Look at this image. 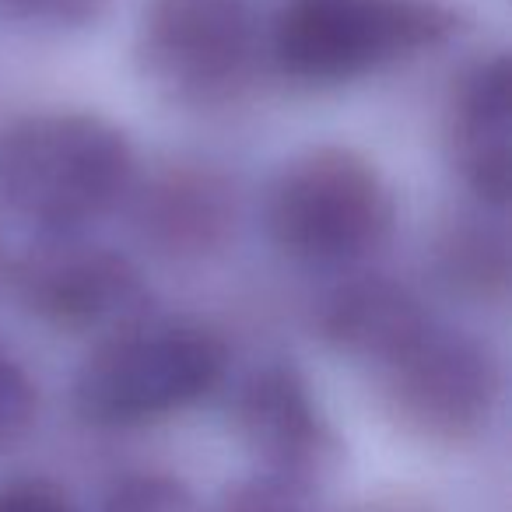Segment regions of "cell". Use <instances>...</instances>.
Returning a JSON list of instances; mask_svg holds the SVG:
<instances>
[{"mask_svg": "<svg viewBox=\"0 0 512 512\" xmlns=\"http://www.w3.org/2000/svg\"><path fill=\"white\" fill-rule=\"evenodd\" d=\"M127 134L92 113H36L0 134V204L46 235H74L134 186Z\"/></svg>", "mask_w": 512, "mask_h": 512, "instance_id": "1", "label": "cell"}, {"mask_svg": "<svg viewBox=\"0 0 512 512\" xmlns=\"http://www.w3.org/2000/svg\"><path fill=\"white\" fill-rule=\"evenodd\" d=\"M228 369L218 334L197 323L137 320L109 334L74 379V411L99 428H134L211 397Z\"/></svg>", "mask_w": 512, "mask_h": 512, "instance_id": "2", "label": "cell"}, {"mask_svg": "<svg viewBox=\"0 0 512 512\" xmlns=\"http://www.w3.org/2000/svg\"><path fill=\"white\" fill-rule=\"evenodd\" d=\"M460 15L439 0H288L271 29L281 74L341 85L449 43Z\"/></svg>", "mask_w": 512, "mask_h": 512, "instance_id": "3", "label": "cell"}, {"mask_svg": "<svg viewBox=\"0 0 512 512\" xmlns=\"http://www.w3.org/2000/svg\"><path fill=\"white\" fill-rule=\"evenodd\" d=\"M397 204L383 172L351 148H313L278 176L267 200L274 246L309 267H348L393 232Z\"/></svg>", "mask_w": 512, "mask_h": 512, "instance_id": "4", "label": "cell"}, {"mask_svg": "<svg viewBox=\"0 0 512 512\" xmlns=\"http://www.w3.org/2000/svg\"><path fill=\"white\" fill-rule=\"evenodd\" d=\"M372 376L404 432L446 446L474 439L498 397V369L488 348L439 320L379 362Z\"/></svg>", "mask_w": 512, "mask_h": 512, "instance_id": "5", "label": "cell"}, {"mask_svg": "<svg viewBox=\"0 0 512 512\" xmlns=\"http://www.w3.org/2000/svg\"><path fill=\"white\" fill-rule=\"evenodd\" d=\"M260 29L249 0H148L141 15L144 74L183 102L228 99L253 71Z\"/></svg>", "mask_w": 512, "mask_h": 512, "instance_id": "6", "label": "cell"}, {"mask_svg": "<svg viewBox=\"0 0 512 512\" xmlns=\"http://www.w3.org/2000/svg\"><path fill=\"white\" fill-rule=\"evenodd\" d=\"M18 302L46 327L67 334H116L148 320L151 292L141 271L109 246L50 235L11 267Z\"/></svg>", "mask_w": 512, "mask_h": 512, "instance_id": "7", "label": "cell"}, {"mask_svg": "<svg viewBox=\"0 0 512 512\" xmlns=\"http://www.w3.org/2000/svg\"><path fill=\"white\" fill-rule=\"evenodd\" d=\"M235 428L264 477L306 491L337 463V439L306 376L288 362L256 369L235 397Z\"/></svg>", "mask_w": 512, "mask_h": 512, "instance_id": "8", "label": "cell"}, {"mask_svg": "<svg viewBox=\"0 0 512 512\" xmlns=\"http://www.w3.org/2000/svg\"><path fill=\"white\" fill-rule=\"evenodd\" d=\"M512 71L509 57L498 53L481 60L460 78L449 116V144L460 179L481 204L505 207L512 162Z\"/></svg>", "mask_w": 512, "mask_h": 512, "instance_id": "9", "label": "cell"}, {"mask_svg": "<svg viewBox=\"0 0 512 512\" xmlns=\"http://www.w3.org/2000/svg\"><path fill=\"white\" fill-rule=\"evenodd\" d=\"M435 316L411 288L390 278L341 285L320 309V334L337 355L376 369L421 334Z\"/></svg>", "mask_w": 512, "mask_h": 512, "instance_id": "10", "label": "cell"}, {"mask_svg": "<svg viewBox=\"0 0 512 512\" xmlns=\"http://www.w3.org/2000/svg\"><path fill=\"white\" fill-rule=\"evenodd\" d=\"M232 190L214 172L169 169L137 197L141 235L165 256H204L228 239Z\"/></svg>", "mask_w": 512, "mask_h": 512, "instance_id": "11", "label": "cell"}, {"mask_svg": "<svg viewBox=\"0 0 512 512\" xmlns=\"http://www.w3.org/2000/svg\"><path fill=\"white\" fill-rule=\"evenodd\" d=\"M442 274L453 288L477 299L502 295L509 278V249L502 232L484 225H460L442 239Z\"/></svg>", "mask_w": 512, "mask_h": 512, "instance_id": "12", "label": "cell"}, {"mask_svg": "<svg viewBox=\"0 0 512 512\" xmlns=\"http://www.w3.org/2000/svg\"><path fill=\"white\" fill-rule=\"evenodd\" d=\"M99 512H200L193 491L169 474H127L109 488Z\"/></svg>", "mask_w": 512, "mask_h": 512, "instance_id": "13", "label": "cell"}, {"mask_svg": "<svg viewBox=\"0 0 512 512\" xmlns=\"http://www.w3.org/2000/svg\"><path fill=\"white\" fill-rule=\"evenodd\" d=\"M39 393L25 365L0 348V453L15 449L36 425Z\"/></svg>", "mask_w": 512, "mask_h": 512, "instance_id": "14", "label": "cell"}, {"mask_svg": "<svg viewBox=\"0 0 512 512\" xmlns=\"http://www.w3.org/2000/svg\"><path fill=\"white\" fill-rule=\"evenodd\" d=\"M109 0H0V11L39 29H85L99 22Z\"/></svg>", "mask_w": 512, "mask_h": 512, "instance_id": "15", "label": "cell"}, {"mask_svg": "<svg viewBox=\"0 0 512 512\" xmlns=\"http://www.w3.org/2000/svg\"><path fill=\"white\" fill-rule=\"evenodd\" d=\"M225 512H306L302 509V488H292L274 477H260L253 484H242L225 502Z\"/></svg>", "mask_w": 512, "mask_h": 512, "instance_id": "16", "label": "cell"}, {"mask_svg": "<svg viewBox=\"0 0 512 512\" xmlns=\"http://www.w3.org/2000/svg\"><path fill=\"white\" fill-rule=\"evenodd\" d=\"M0 512H71V505L46 481H11L0 484Z\"/></svg>", "mask_w": 512, "mask_h": 512, "instance_id": "17", "label": "cell"}]
</instances>
